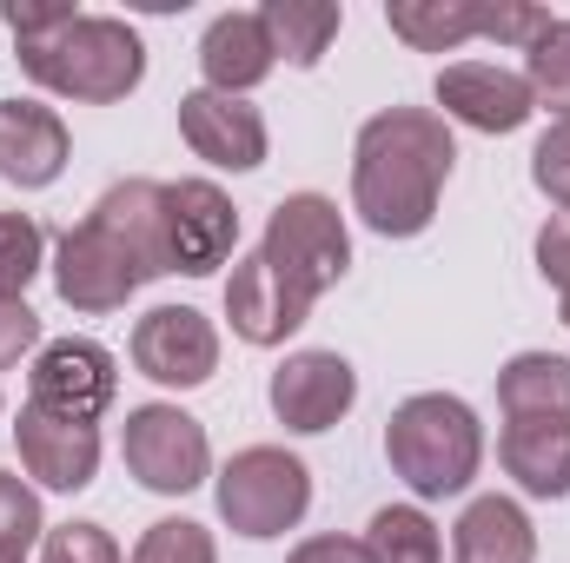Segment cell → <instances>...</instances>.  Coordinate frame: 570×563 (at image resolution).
<instances>
[{"mask_svg": "<svg viewBox=\"0 0 570 563\" xmlns=\"http://www.w3.org/2000/svg\"><path fill=\"white\" fill-rule=\"evenodd\" d=\"M134 563H219V544L193 517H159V524H146Z\"/></svg>", "mask_w": 570, "mask_h": 563, "instance_id": "27", "label": "cell"}, {"mask_svg": "<svg viewBox=\"0 0 570 563\" xmlns=\"http://www.w3.org/2000/svg\"><path fill=\"white\" fill-rule=\"evenodd\" d=\"M458 166L444 113L385 107L358 127L352 146V206L379 239H419L438 219V192Z\"/></svg>", "mask_w": 570, "mask_h": 563, "instance_id": "1", "label": "cell"}, {"mask_svg": "<svg viewBox=\"0 0 570 563\" xmlns=\"http://www.w3.org/2000/svg\"><path fill=\"white\" fill-rule=\"evenodd\" d=\"M0 563H27V557H7V551H0Z\"/></svg>", "mask_w": 570, "mask_h": 563, "instance_id": "36", "label": "cell"}, {"mask_svg": "<svg viewBox=\"0 0 570 563\" xmlns=\"http://www.w3.org/2000/svg\"><path fill=\"white\" fill-rule=\"evenodd\" d=\"M67 127H60V113L53 107H40V100H0V172L13 179V186H53L60 172H67Z\"/></svg>", "mask_w": 570, "mask_h": 563, "instance_id": "16", "label": "cell"}, {"mask_svg": "<svg viewBox=\"0 0 570 563\" xmlns=\"http://www.w3.org/2000/svg\"><path fill=\"white\" fill-rule=\"evenodd\" d=\"M538 273L558 285V292H570V213H558V219L538 233Z\"/></svg>", "mask_w": 570, "mask_h": 563, "instance_id": "33", "label": "cell"}, {"mask_svg": "<svg viewBox=\"0 0 570 563\" xmlns=\"http://www.w3.org/2000/svg\"><path fill=\"white\" fill-rule=\"evenodd\" d=\"M134 365L166 392H193L219 372V332L193 305H153L134 325Z\"/></svg>", "mask_w": 570, "mask_h": 563, "instance_id": "9", "label": "cell"}, {"mask_svg": "<svg viewBox=\"0 0 570 563\" xmlns=\"http://www.w3.org/2000/svg\"><path fill=\"white\" fill-rule=\"evenodd\" d=\"M13 444H20L27 477H40L47 491H87V484H94V471H100V424L47 418V412L20 405Z\"/></svg>", "mask_w": 570, "mask_h": 563, "instance_id": "14", "label": "cell"}, {"mask_svg": "<svg viewBox=\"0 0 570 563\" xmlns=\"http://www.w3.org/2000/svg\"><path fill=\"white\" fill-rule=\"evenodd\" d=\"M40 253L47 233L27 213H0V298H27V285L40 279Z\"/></svg>", "mask_w": 570, "mask_h": 563, "instance_id": "26", "label": "cell"}, {"mask_svg": "<svg viewBox=\"0 0 570 563\" xmlns=\"http://www.w3.org/2000/svg\"><path fill=\"white\" fill-rule=\"evenodd\" d=\"M273 418L285 431H332V424L352 412L358 398V372L338 358V352H292L279 372H273Z\"/></svg>", "mask_w": 570, "mask_h": 563, "instance_id": "11", "label": "cell"}, {"mask_svg": "<svg viewBox=\"0 0 570 563\" xmlns=\"http://www.w3.org/2000/svg\"><path fill=\"white\" fill-rule=\"evenodd\" d=\"M385 27L419 53H451L491 27V0H392Z\"/></svg>", "mask_w": 570, "mask_h": 563, "instance_id": "21", "label": "cell"}, {"mask_svg": "<svg viewBox=\"0 0 570 563\" xmlns=\"http://www.w3.org/2000/svg\"><path fill=\"white\" fill-rule=\"evenodd\" d=\"M365 551H372V563H444L438 524L419 504H385L365 531Z\"/></svg>", "mask_w": 570, "mask_h": 563, "instance_id": "24", "label": "cell"}, {"mask_svg": "<svg viewBox=\"0 0 570 563\" xmlns=\"http://www.w3.org/2000/svg\"><path fill=\"white\" fill-rule=\"evenodd\" d=\"M94 219H107L140 253V266L153 279L173 273V253H166V186L159 179H120V186H107L94 199Z\"/></svg>", "mask_w": 570, "mask_h": 563, "instance_id": "19", "label": "cell"}, {"mask_svg": "<svg viewBox=\"0 0 570 563\" xmlns=\"http://www.w3.org/2000/svg\"><path fill=\"white\" fill-rule=\"evenodd\" d=\"M558 312H564V325H570V292H558Z\"/></svg>", "mask_w": 570, "mask_h": 563, "instance_id": "35", "label": "cell"}, {"mask_svg": "<svg viewBox=\"0 0 570 563\" xmlns=\"http://www.w3.org/2000/svg\"><path fill=\"white\" fill-rule=\"evenodd\" d=\"M40 563H127V557L100 524H53L40 537Z\"/></svg>", "mask_w": 570, "mask_h": 563, "instance_id": "29", "label": "cell"}, {"mask_svg": "<svg viewBox=\"0 0 570 563\" xmlns=\"http://www.w3.org/2000/svg\"><path fill=\"white\" fill-rule=\"evenodd\" d=\"M451 551H458V563H531L538 557V531H531L524 504L478 497V504H464Z\"/></svg>", "mask_w": 570, "mask_h": 563, "instance_id": "20", "label": "cell"}, {"mask_svg": "<svg viewBox=\"0 0 570 563\" xmlns=\"http://www.w3.org/2000/svg\"><path fill=\"white\" fill-rule=\"evenodd\" d=\"M498 405L504 418H570V358L518 352L498 372Z\"/></svg>", "mask_w": 570, "mask_h": 563, "instance_id": "22", "label": "cell"}, {"mask_svg": "<svg viewBox=\"0 0 570 563\" xmlns=\"http://www.w3.org/2000/svg\"><path fill=\"white\" fill-rule=\"evenodd\" d=\"M233 246H239L233 199L213 179H173L166 186V253H173V273L206 279V273H219L233 259Z\"/></svg>", "mask_w": 570, "mask_h": 563, "instance_id": "10", "label": "cell"}, {"mask_svg": "<svg viewBox=\"0 0 570 563\" xmlns=\"http://www.w3.org/2000/svg\"><path fill=\"white\" fill-rule=\"evenodd\" d=\"M0 20L13 27V40H20V47H33V40L60 33V27L73 20V7H67V0H53V7H33V0H7V7H0Z\"/></svg>", "mask_w": 570, "mask_h": 563, "instance_id": "32", "label": "cell"}, {"mask_svg": "<svg viewBox=\"0 0 570 563\" xmlns=\"http://www.w3.org/2000/svg\"><path fill=\"white\" fill-rule=\"evenodd\" d=\"M312 511V471L279 444H246L219 471V517L239 537H285Z\"/></svg>", "mask_w": 570, "mask_h": 563, "instance_id": "4", "label": "cell"}, {"mask_svg": "<svg viewBox=\"0 0 570 563\" xmlns=\"http://www.w3.org/2000/svg\"><path fill=\"white\" fill-rule=\"evenodd\" d=\"M438 107H444L458 127H471V134H518V127L538 113L524 73L491 67V60H458V67H444V73H438Z\"/></svg>", "mask_w": 570, "mask_h": 563, "instance_id": "12", "label": "cell"}, {"mask_svg": "<svg viewBox=\"0 0 570 563\" xmlns=\"http://www.w3.org/2000/svg\"><path fill=\"white\" fill-rule=\"evenodd\" d=\"M33 345H40V312L27 298H0V372L20 365Z\"/></svg>", "mask_w": 570, "mask_h": 563, "instance_id": "31", "label": "cell"}, {"mask_svg": "<svg viewBox=\"0 0 570 563\" xmlns=\"http://www.w3.org/2000/svg\"><path fill=\"white\" fill-rule=\"evenodd\" d=\"M285 563H372L365 537H305Z\"/></svg>", "mask_w": 570, "mask_h": 563, "instance_id": "34", "label": "cell"}, {"mask_svg": "<svg viewBox=\"0 0 570 563\" xmlns=\"http://www.w3.org/2000/svg\"><path fill=\"white\" fill-rule=\"evenodd\" d=\"M524 87L538 107H558V120L570 113V20H551L524 47Z\"/></svg>", "mask_w": 570, "mask_h": 563, "instance_id": "25", "label": "cell"}, {"mask_svg": "<svg viewBox=\"0 0 570 563\" xmlns=\"http://www.w3.org/2000/svg\"><path fill=\"white\" fill-rule=\"evenodd\" d=\"M385 457L412 484V497H458L484 464V424L451 392H419L385 424Z\"/></svg>", "mask_w": 570, "mask_h": 563, "instance_id": "3", "label": "cell"}, {"mask_svg": "<svg viewBox=\"0 0 570 563\" xmlns=\"http://www.w3.org/2000/svg\"><path fill=\"white\" fill-rule=\"evenodd\" d=\"M259 20H266V33H273V53L292 60V67H318L325 47H332L338 27H345L338 0H266Z\"/></svg>", "mask_w": 570, "mask_h": 563, "instance_id": "23", "label": "cell"}, {"mask_svg": "<svg viewBox=\"0 0 570 563\" xmlns=\"http://www.w3.org/2000/svg\"><path fill=\"white\" fill-rule=\"evenodd\" d=\"M531 179H538L544 199L570 206V113L564 120H551V134L538 140V152H531Z\"/></svg>", "mask_w": 570, "mask_h": 563, "instance_id": "30", "label": "cell"}, {"mask_svg": "<svg viewBox=\"0 0 570 563\" xmlns=\"http://www.w3.org/2000/svg\"><path fill=\"white\" fill-rule=\"evenodd\" d=\"M114 392H120V372L100 338H53V345H40V358L27 372V405L47 418L94 424L114 405Z\"/></svg>", "mask_w": 570, "mask_h": 563, "instance_id": "8", "label": "cell"}, {"mask_svg": "<svg viewBox=\"0 0 570 563\" xmlns=\"http://www.w3.org/2000/svg\"><path fill=\"white\" fill-rule=\"evenodd\" d=\"M53 285L73 312H120L140 285H153V273L140 266V253L107 226V219H80L60 233L53 246Z\"/></svg>", "mask_w": 570, "mask_h": 563, "instance_id": "6", "label": "cell"}, {"mask_svg": "<svg viewBox=\"0 0 570 563\" xmlns=\"http://www.w3.org/2000/svg\"><path fill=\"white\" fill-rule=\"evenodd\" d=\"M179 134H186V146L206 166H219V172L266 166V120H259V107H246L233 93H213V87L186 93L179 100Z\"/></svg>", "mask_w": 570, "mask_h": 563, "instance_id": "13", "label": "cell"}, {"mask_svg": "<svg viewBox=\"0 0 570 563\" xmlns=\"http://www.w3.org/2000/svg\"><path fill=\"white\" fill-rule=\"evenodd\" d=\"M20 73L60 100L114 107L146 80V40L120 13H73L60 33L20 47Z\"/></svg>", "mask_w": 570, "mask_h": 563, "instance_id": "2", "label": "cell"}, {"mask_svg": "<svg viewBox=\"0 0 570 563\" xmlns=\"http://www.w3.org/2000/svg\"><path fill=\"white\" fill-rule=\"evenodd\" d=\"M259 259H266L285 285H298L305 298H318L325 285L345 279V266H352V233H345V219H338V206H332L325 192H292V199H279V213L266 219Z\"/></svg>", "mask_w": 570, "mask_h": 563, "instance_id": "5", "label": "cell"}, {"mask_svg": "<svg viewBox=\"0 0 570 563\" xmlns=\"http://www.w3.org/2000/svg\"><path fill=\"white\" fill-rule=\"evenodd\" d=\"M33 537H47L40 497H33V484H20L13 471H0V551L7 557H27Z\"/></svg>", "mask_w": 570, "mask_h": 563, "instance_id": "28", "label": "cell"}, {"mask_svg": "<svg viewBox=\"0 0 570 563\" xmlns=\"http://www.w3.org/2000/svg\"><path fill=\"white\" fill-rule=\"evenodd\" d=\"M504 471L524 497H570V418H511L498 437Z\"/></svg>", "mask_w": 570, "mask_h": 563, "instance_id": "18", "label": "cell"}, {"mask_svg": "<svg viewBox=\"0 0 570 563\" xmlns=\"http://www.w3.org/2000/svg\"><path fill=\"white\" fill-rule=\"evenodd\" d=\"M279 67V53H273V33H266V20L259 13H219L213 27H206V40H199V73H206V87L213 93H253L266 73Z\"/></svg>", "mask_w": 570, "mask_h": 563, "instance_id": "17", "label": "cell"}, {"mask_svg": "<svg viewBox=\"0 0 570 563\" xmlns=\"http://www.w3.org/2000/svg\"><path fill=\"white\" fill-rule=\"evenodd\" d=\"M226 318H233V332L246 338V345H285L305 318H312V298L298 292V285H285L259 253L226 279Z\"/></svg>", "mask_w": 570, "mask_h": 563, "instance_id": "15", "label": "cell"}, {"mask_svg": "<svg viewBox=\"0 0 570 563\" xmlns=\"http://www.w3.org/2000/svg\"><path fill=\"white\" fill-rule=\"evenodd\" d=\"M120 457H127V471L140 477L146 491H159V497H186V491H199L206 471H213L206 424L186 418L179 405H140V412H127Z\"/></svg>", "mask_w": 570, "mask_h": 563, "instance_id": "7", "label": "cell"}]
</instances>
